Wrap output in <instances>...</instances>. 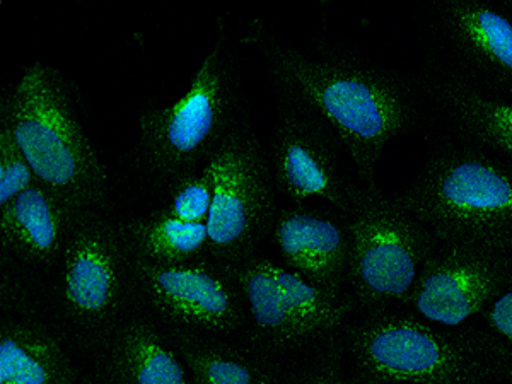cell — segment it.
I'll return each instance as SVG.
<instances>
[{
  "label": "cell",
  "mask_w": 512,
  "mask_h": 384,
  "mask_svg": "<svg viewBox=\"0 0 512 384\" xmlns=\"http://www.w3.org/2000/svg\"><path fill=\"white\" fill-rule=\"evenodd\" d=\"M509 374H511V381H512V362H511V367H509Z\"/></svg>",
  "instance_id": "484cf974"
},
{
  "label": "cell",
  "mask_w": 512,
  "mask_h": 384,
  "mask_svg": "<svg viewBox=\"0 0 512 384\" xmlns=\"http://www.w3.org/2000/svg\"><path fill=\"white\" fill-rule=\"evenodd\" d=\"M398 202L444 245H512V173L477 152L434 159Z\"/></svg>",
  "instance_id": "277c9868"
},
{
  "label": "cell",
  "mask_w": 512,
  "mask_h": 384,
  "mask_svg": "<svg viewBox=\"0 0 512 384\" xmlns=\"http://www.w3.org/2000/svg\"><path fill=\"white\" fill-rule=\"evenodd\" d=\"M214 198L212 176L204 164V168L190 171L171 183L169 214L185 222H207Z\"/></svg>",
  "instance_id": "44dd1931"
},
{
  "label": "cell",
  "mask_w": 512,
  "mask_h": 384,
  "mask_svg": "<svg viewBox=\"0 0 512 384\" xmlns=\"http://www.w3.org/2000/svg\"><path fill=\"white\" fill-rule=\"evenodd\" d=\"M173 340L187 362L193 384H279L274 364L263 355L185 330H176Z\"/></svg>",
  "instance_id": "ac0fdd59"
},
{
  "label": "cell",
  "mask_w": 512,
  "mask_h": 384,
  "mask_svg": "<svg viewBox=\"0 0 512 384\" xmlns=\"http://www.w3.org/2000/svg\"><path fill=\"white\" fill-rule=\"evenodd\" d=\"M36 180L70 204L94 210L106 200L105 166L82 128L69 84L59 70L31 64L0 99Z\"/></svg>",
  "instance_id": "7a4b0ae2"
},
{
  "label": "cell",
  "mask_w": 512,
  "mask_h": 384,
  "mask_svg": "<svg viewBox=\"0 0 512 384\" xmlns=\"http://www.w3.org/2000/svg\"><path fill=\"white\" fill-rule=\"evenodd\" d=\"M98 378L101 384H193L175 340L139 316L99 344Z\"/></svg>",
  "instance_id": "5bb4252c"
},
{
  "label": "cell",
  "mask_w": 512,
  "mask_h": 384,
  "mask_svg": "<svg viewBox=\"0 0 512 384\" xmlns=\"http://www.w3.org/2000/svg\"><path fill=\"white\" fill-rule=\"evenodd\" d=\"M59 303L79 335L101 344L127 320L135 296L132 263L120 226L96 210L77 222L60 256Z\"/></svg>",
  "instance_id": "52a82bcc"
},
{
  "label": "cell",
  "mask_w": 512,
  "mask_h": 384,
  "mask_svg": "<svg viewBox=\"0 0 512 384\" xmlns=\"http://www.w3.org/2000/svg\"><path fill=\"white\" fill-rule=\"evenodd\" d=\"M448 101L468 134L512 158V103L485 98L466 86L449 89Z\"/></svg>",
  "instance_id": "ffe728a7"
},
{
  "label": "cell",
  "mask_w": 512,
  "mask_h": 384,
  "mask_svg": "<svg viewBox=\"0 0 512 384\" xmlns=\"http://www.w3.org/2000/svg\"><path fill=\"white\" fill-rule=\"evenodd\" d=\"M347 345L374 383L485 384L506 361L490 335L441 332L403 316L369 318L350 330Z\"/></svg>",
  "instance_id": "3957f363"
},
{
  "label": "cell",
  "mask_w": 512,
  "mask_h": 384,
  "mask_svg": "<svg viewBox=\"0 0 512 384\" xmlns=\"http://www.w3.org/2000/svg\"><path fill=\"white\" fill-rule=\"evenodd\" d=\"M507 256H509V262H511L512 265V245L509 246V250H507Z\"/></svg>",
  "instance_id": "d4e9b609"
},
{
  "label": "cell",
  "mask_w": 512,
  "mask_h": 384,
  "mask_svg": "<svg viewBox=\"0 0 512 384\" xmlns=\"http://www.w3.org/2000/svg\"><path fill=\"white\" fill-rule=\"evenodd\" d=\"M280 384H362L350 379L344 373L340 354L330 352L326 355H318L315 359L306 362L303 366L292 369ZM371 384H376L371 381Z\"/></svg>",
  "instance_id": "603a6c76"
},
{
  "label": "cell",
  "mask_w": 512,
  "mask_h": 384,
  "mask_svg": "<svg viewBox=\"0 0 512 384\" xmlns=\"http://www.w3.org/2000/svg\"><path fill=\"white\" fill-rule=\"evenodd\" d=\"M275 188L292 202L323 198L349 212L359 188L345 180L330 134L315 111L287 99L270 149Z\"/></svg>",
  "instance_id": "8fae6325"
},
{
  "label": "cell",
  "mask_w": 512,
  "mask_h": 384,
  "mask_svg": "<svg viewBox=\"0 0 512 384\" xmlns=\"http://www.w3.org/2000/svg\"><path fill=\"white\" fill-rule=\"evenodd\" d=\"M118 226L128 253L144 262L171 265L210 258L207 222L181 221L163 209Z\"/></svg>",
  "instance_id": "d6986e66"
},
{
  "label": "cell",
  "mask_w": 512,
  "mask_h": 384,
  "mask_svg": "<svg viewBox=\"0 0 512 384\" xmlns=\"http://www.w3.org/2000/svg\"><path fill=\"white\" fill-rule=\"evenodd\" d=\"M444 21L454 43L475 64L512 82L511 19L482 2H449Z\"/></svg>",
  "instance_id": "e0dca14e"
},
{
  "label": "cell",
  "mask_w": 512,
  "mask_h": 384,
  "mask_svg": "<svg viewBox=\"0 0 512 384\" xmlns=\"http://www.w3.org/2000/svg\"><path fill=\"white\" fill-rule=\"evenodd\" d=\"M511 279L507 251L446 245L425 262L407 303L427 320L458 326L482 313Z\"/></svg>",
  "instance_id": "7c38bea8"
},
{
  "label": "cell",
  "mask_w": 512,
  "mask_h": 384,
  "mask_svg": "<svg viewBox=\"0 0 512 384\" xmlns=\"http://www.w3.org/2000/svg\"><path fill=\"white\" fill-rule=\"evenodd\" d=\"M238 76L224 31L193 77L187 94L139 118L137 161L161 180H178L198 169L236 125Z\"/></svg>",
  "instance_id": "5b68a950"
},
{
  "label": "cell",
  "mask_w": 512,
  "mask_h": 384,
  "mask_svg": "<svg viewBox=\"0 0 512 384\" xmlns=\"http://www.w3.org/2000/svg\"><path fill=\"white\" fill-rule=\"evenodd\" d=\"M35 181V171L21 151L11 123L0 115V207L12 202Z\"/></svg>",
  "instance_id": "7402d4cb"
},
{
  "label": "cell",
  "mask_w": 512,
  "mask_h": 384,
  "mask_svg": "<svg viewBox=\"0 0 512 384\" xmlns=\"http://www.w3.org/2000/svg\"><path fill=\"white\" fill-rule=\"evenodd\" d=\"M52 188L35 181L28 190L0 207L2 245L33 267L59 262L82 214Z\"/></svg>",
  "instance_id": "4fadbf2b"
},
{
  "label": "cell",
  "mask_w": 512,
  "mask_h": 384,
  "mask_svg": "<svg viewBox=\"0 0 512 384\" xmlns=\"http://www.w3.org/2000/svg\"><path fill=\"white\" fill-rule=\"evenodd\" d=\"M485 320L492 330L512 342V279L504 289L492 299V303L483 309Z\"/></svg>",
  "instance_id": "cb8c5ba5"
},
{
  "label": "cell",
  "mask_w": 512,
  "mask_h": 384,
  "mask_svg": "<svg viewBox=\"0 0 512 384\" xmlns=\"http://www.w3.org/2000/svg\"><path fill=\"white\" fill-rule=\"evenodd\" d=\"M0 384H76V371L59 340L35 321L0 326Z\"/></svg>",
  "instance_id": "2e32d148"
},
{
  "label": "cell",
  "mask_w": 512,
  "mask_h": 384,
  "mask_svg": "<svg viewBox=\"0 0 512 384\" xmlns=\"http://www.w3.org/2000/svg\"><path fill=\"white\" fill-rule=\"evenodd\" d=\"M227 268L243 291L256 345L262 352L301 349L335 332L352 311L345 297L318 289L268 258L251 256Z\"/></svg>",
  "instance_id": "9c48e42d"
},
{
  "label": "cell",
  "mask_w": 512,
  "mask_h": 384,
  "mask_svg": "<svg viewBox=\"0 0 512 384\" xmlns=\"http://www.w3.org/2000/svg\"><path fill=\"white\" fill-rule=\"evenodd\" d=\"M347 216V280L357 299L369 309L407 303L434 253V234L398 198L383 197L373 187L359 192Z\"/></svg>",
  "instance_id": "8992f818"
},
{
  "label": "cell",
  "mask_w": 512,
  "mask_h": 384,
  "mask_svg": "<svg viewBox=\"0 0 512 384\" xmlns=\"http://www.w3.org/2000/svg\"><path fill=\"white\" fill-rule=\"evenodd\" d=\"M135 296L180 330L219 337L245 325V296L226 263H151L130 255Z\"/></svg>",
  "instance_id": "30bf717a"
},
{
  "label": "cell",
  "mask_w": 512,
  "mask_h": 384,
  "mask_svg": "<svg viewBox=\"0 0 512 384\" xmlns=\"http://www.w3.org/2000/svg\"><path fill=\"white\" fill-rule=\"evenodd\" d=\"M205 166L214 185L207 219L210 258L226 265L245 262L277 216L270 164L255 134L236 123Z\"/></svg>",
  "instance_id": "ba28073f"
},
{
  "label": "cell",
  "mask_w": 512,
  "mask_h": 384,
  "mask_svg": "<svg viewBox=\"0 0 512 384\" xmlns=\"http://www.w3.org/2000/svg\"><path fill=\"white\" fill-rule=\"evenodd\" d=\"M272 236L287 267L323 291L337 292L347 279L349 231L313 210H277Z\"/></svg>",
  "instance_id": "9a60e30c"
},
{
  "label": "cell",
  "mask_w": 512,
  "mask_h": 384,
  "mask_svg": "<svg viewBox=\"0 0 512 384\" xmlns=\"http://www.w3.org/2000/svg\"><path fill=\"white\" fill-rule=\"evenodd\" d=\"M265 53L282 93L315 111L337 132L359 175L373 187L381 152L412 117L402 86L373 67L352 60L315 59L277 41H265Z\"/></svg>",
  "instance_id": "6da1fadb"
}]
</instances>
